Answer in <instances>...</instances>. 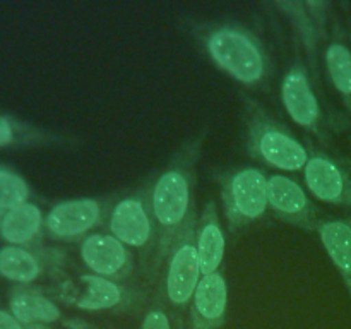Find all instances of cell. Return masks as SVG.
<instances>
[{"label":"cell","instance_id":"1","mask_svg":"<svg viewBox=\"0 0 351 329\" xmlns=\"http://www.w3.org/2000/svg\"><path fill=\"white\" fill-rule=\"evenodd\" d=\"M201 139L189 143L178 151L156 178L151 187L149 208L156 228L160 232L161 252H170L175 240L189 223L192 206V192L195 184V163H197Z\"/></svg>","mask_w":351,"mask_h":329},{"label":"cell","instance_id":"2","mask_svg":"<svg viewBox=\"0 0 351 329\" xmlns=\"http://www.w3.org/2000/svg\"><path fill=\"white\" fill-rule=\"evenodd\" d=\"M206 50L223 72L245 86L259 84L266 74V58L256 38L235 26H221L206 36Z\"/></svg>","mask_w":351,"mask_h":329},{"label":"cell","instance_id":"3","mask_svg":"<svg viewBox=\"0 0 351 329\" xmlns=\"http://www.w3.org/2000/svg\"><path fill=\"white\" fill-rule=\"evenodd\" d=\"M247 147L261 163L285 173L304 170L311 154L293 134L257 106L247 119Z\"/></svg>","mask_w":351,"mask_h":329},{"label":"cell","instance_id":"4","mask_svg":"<svg viewBox=\"0 0 351 329\" xmlns=\"http://www.w3.org/2000/svg\"><path fill=\"white\" fill-rule=\"evenodd\" d=\"M221 199L230 228L235 230L263 218L267 206V177L256 167L240 168L221 182Z\"/></svg>","mask_w":351,"mask_h":329},{"label":"cell","instance_id":"5","mask_svg":"<svg viewBox=\"0 0 351 329\" xmlns=\"http://www.w3.org/2000/svg\"><path fill=\"white\" fill-rule=\"evenodd\" d=\"M201 280L202 269L197 249H195L194 225L189 221L170 250L167 280H165L168 302L175 307H184V305L191 304L192 295Z\"/></svg>","mask_w":351,"mask_h":329},{"label":"cell","instance_id":"6","mask_svg":"<svg viewBox=\"0 0 351 329\" xmlns=\"http://www.w3.org/2000/svg\"><path fill=\"white\" fill-rule=\"evenodd\" d=\"M267 206L276 218L307 232L317 230L321 221L307 191L287 173L267 177Z\"/></svg>","mask_w":351,"mask_h":329},{"label":"cell","instance_id":"7","mask_svg":"<svg viewBox=\"0 0 351 329\" xmlns=\"http://www.w3.org/2000/svg\"><path fill=\"white\" fill-rule=\"evenodd\" d=\"M108 228L110 233L125 247L143 250L153 240L156 223L143 195H129L113 206Z\"/></svg>","mask_w":351,"mask_h":329},{"label":"cell","instance_id":"8","mask_svg":"<svg viewBox=\"0 0 351 329\" xmlns=\"http://www.w3.org/2000/svg\"><path fill=\"white\" fill-rule=\"evenodd\" d=\"M101 218L103 209L96 199H69L48 211L45 216V228L57 240H75L88 236V233L101 223Z\"/></svg>","mask_w":351,"mask_h":329},{"label":"cell","instance_id":"9","mask_svg":"<svg viewBox=\"0 0 351 329\" xmlns=\"http://www.w3.org/2000/svg\"><path fill=\"white\" fill-rule=\"evenodd\" d=\"M308 192L319 201L332 206H351V180L345 170L324 153L308 154L304 170Z\"/></svg>","mask_w":351,"mask_h":329},{"label":"cell","instance_id":"10","mask_svg":"<svg viewBox=\"0 0 351 329\" xmlns=\"http://www.w3.org/2000/svg\"><path fill=\"white\" fill-rule=\"evenodd\" d=\"M79 256L93 274L113 281L129 276L132 271L129 249L112 233H91L84 236L79 247Z\"/></svg>","mask_w":351,"mask_h":329},{"label":"cell","instance_id":"11","mask_svg":"<svg viewBox=\"0 0 351 329\" xmlns=\"http://www.w3.org/2000/svg\"><path fill=\"white\" fill-rule=\"evenodd\" d=\"M281 101L295 123L308 130L317 129L321 122V105L304 65H293L285 74L281 81Z\"/></svg>","mask_w":351,"mask_h":329},{"label":"cell","instance_id":"12","mask_svg":"<svg viewBox=\"0 0 351 329\" xmlns=\"http://www.w3.org/2000/svg\"><path fill=\"white\" fill-rule=\"evenodd\" d=\"M228 287L221 273L202 276L191 300L192 329H219L226 319Z\"/></svg>","mask_w":351,"mask_h":329},{"label":"cell","instance_id":"13","mask_svg":"<svg viewBox=\"0 0 351 329\" xmlns=\"http://www.w3.org/2000/svg\"><path fill=\"white\" fill-rule=\"evenodd\" d=\"M71 293L62 297L65 304L74 305L79 310L99 312L112 310L123 302V288L113 280L98 276V274H81L77 287L69 288Z\"/></svg>","mask_w":351,"mask_h":329},{"label":"cell","instance_id":"14","mask_svg":"<svg viewBox=\"0 0 351 329\" xmlns=\"http://www.w3.org/2000/svg\"><path fill=\"white\" fill-rule=\"evenodd\" d=\"M195 249H197L202 276L218 273L225 259L226 239L221 223H219L218 209L213 201L206 204L199 219V228L195 232Z\"/></svg>","mask_w":351,"mask_h":329},{"label":"cell","instance_id":"15","mask_svg":"<svg viewBox=\"0 0 351 329\" xmlns=\"http://www.w3.org/2000/svg\"><path fill=\"white\" fill-rule=\"evenodd\" d=\"M45 226V215L40 206L27 201L2 212L0 239L7 245L26 247L40 236Z\"/></svg>","mask_w":351,"mask_h":329},{"label":"cell","instance_id":"16","mask_svg":"<svg viewBox=\"0 0 351 329\" xmlns=\"http://www.w3.org/2000/svg\"><path fill=\"white\" fill-rule=\"evenodd\" d=\"M9 312L24 326H50L62 319L58 305L43 291L31 287H17L10 293Z\"/></svg>","mask_w":351,"mask_h":329},{"label":"cell","instance_id":"17","mask_svg":"<svg viewBox=\"0 0 351 329\" xmlns=\"http://www.w3.org/2000/svg\"><path fill=\"white\" fill-rule=\"evenodd\" d=\"M317 232L351 298V225L343 219H328L321 221Z\"/></svg>","mask_w":351,"mask_h":329},{"label":"cell","instance_id":"18","mask_svg":"<svg viewBox=\"0 0 351 329\" xmlns=\"http://www.w3.org/2000/svg\"><path fill=\"white\" fill-rule=\"evenodd\" d=\"M41 274V260L27 247H0V276L19 287H27Z\"/></svg>","mask_w":351,"mask_h":329},{"label":"cell","instance_id":"19","mask_svg":"<svg viewBox=\"0 0 351 329\" xmlns=\"http://www.w3.org/2000/svg\"><path fill=\"white\" fill-rule=\"evenodd\" d=\"M324 60L332 86L351 108V50L341 41H332L326 48Z\"/></svg>","mask_w":351,"mask_h":329},{"label":"cell","instance_id":"20","mask_svg":"<svg viewBox=\"0 0 351 329\" xmlns=\"http://www.w3.org/2000/svg\"><path fill=\"white\" fill-rule=\"evenodd\" d=\"M29 185L23 177L9 168L0 167V211H7L27 202Z\"/></svg>","mask_w":351,"mask_h":329},{"label":"cell","instance_id":"21","mask_svg":"<svg viewBox=\"0 0 351 329\" xmlns=\"http://www.w3.org/2000/svg\"><path fill=\"white\" fill-rule=\"evenodd\" d=\"M139 329H173L168 314L165 308L153 307L146 315H144L143 322H141Z\"/></svg>","mask_w":351,"mask_h":329},{"label":"cell","instance_id":"22","mask_svg":"<svg viewBox=\"0 0 351 329\" xmlns=\"http://www.w3.org/2000/svg\"><path fill=\"white\" fill-rule=\"evenodd\" d=\"M14 139H16V130H14L12 122L0 113V147L9 146L14 143Z\"/></svg>","mask_w":351,"mask_h":329},{"label":"cell","instance_id":"23","mask_svg":"<svg viewBox=\"0 0 351 329\" xmlns=\"http://www.w3.org/2000/svg\"><path fill=\"white\" fill-rule=\"evenodd\" d=\"M0 329H26V326L17 321L9 310L0 308Z\"/></svg>","mask_w":351,"mask_h":329},{"label":"cell","instance_id":"24","mask_svg":"<svg viewBox=\"0 0 351 329\" xmlns=\"http://www.w3.org/2000/svg\"><path fill=\"white\" fill-rule=\"evenodd\" d=\"M26 329H51V328L45 324H31V326H26Z\"/></svg>","mask_w":351,"mask_h":329},{"label":"cell","instance_id":"25","mask_svg":"<svg viewBox=\"0 0 351 329\" xmlns=\"http://www.w3.org/2000/svg\"><path fill=\"white\" fill-rule=\"evenodd\" d=\"M0 221H2V211H0Z\"/></svg>","mask_w":351,"mask_h":329}]
</instances>
